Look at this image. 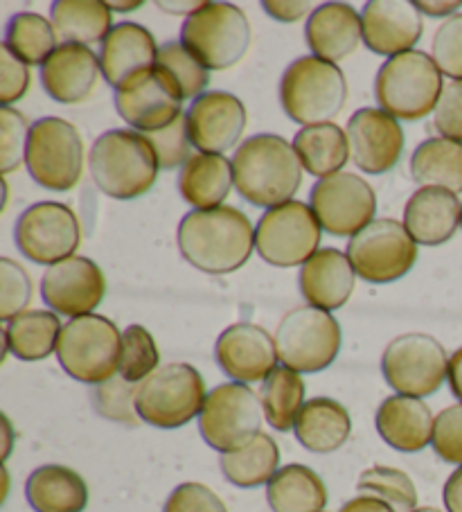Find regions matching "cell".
Here are the masks:
<instances>
[{
    "label": "cell",
    "instance_id": "cell-1",
    "mask_svg": "<svg viewBox=\"0 0 462 512\" xmlns=\"http://www.w3.org/2000/svg\"><path fill=\"white\" fill-rule=\"evenodd\" d=\"M176 240L185 262L210 276L242 269L255 249L251 219L233 206L192 210L181 219Z\"/></svg>",
    "mask_w": 462,
    "mask_h": 512
},
{
    "label": "cell",
    "instance_id": "cell-2",
    "mask_svg": "<svg viewBox=\"0 0 462 512\" xmlns=\"http://www.w3.org/2000/svg\"><path fill=\"white\" fill-rule=\"evenodd\" d=\"M235 188L257 208H278L293 201L302 183V165L287 138L257 134L237 147L233 158Z\"/></svg>",
    "mask_w": 462,
    "mask_h": 512
},
{
    "label": "cell",
    "instance_id": "cell-3",
    "mask_svg": "<svg viewBox=\"0 0 462 512\" xmlns=\"http://www.w3.org/2000/svg\"><path fill=\"white\" fill-rule=\"evenodd\" d=\"M88 167L100 192L120 201L149 192L161 170L147 136L133 129H111L97 138L88 154Z\"/></svg>",
    "mask_w": 462,
    "mask_h": 512
},
{
    "label": "cell",
    "instance_id": "cell-4",
    "mask_svg": "<svg viewBox=\"0 0 462 512\" xmlns=\"http://www.w3.org/2000/svg\"><path fill=\"white\" fill-rule=\"evenodd\" d=\"M348 100V79L343 70L318 57H300L284 70L280 104L287 116L302 127L332 122Z\"/></svg>",
    "mask_w": 462,
    "mask_h": 512
},
{
    "label": "cell",
    "instance_id": "cell-5",
    "mask_svg": "<svg viewBox=\"0 0 462 512\" xmlns=\"http://www.w3.org/2000/svg\"><path fill=\"white\" fill-rule=\"evenodd\" d=\"M442 73L431 55L411 50L388 59L375 79L379 109L406 122L424 120L435 111L442 95Z\"/></svg>",
    "mask_w": 462,
    "mask_h": 512
},
{
    "label": "cell",
    "instance_id": "cell-6",
    "mask_svg": "<svg viewBox=\"0 0 462 512\" xmlns=\"http://www.w3.org/2000/svg\"><path fill=\"white\" fill-rule=\"evenodd\" d=\"M57 359L77 382L95 386L109 382L120 375L122 334L118 325L100 314L70 319L61 330Z\"/></svg>",
    "mask_w": 462,
    "mask_h": 512
},
{
    "label": "cell",
    "instance_id": "cell-7",
    "mask_svg": "<svg viewBox=\"0 0 462 512\" xmlns=\"http://www.w3.org/2000/svg\"><path fill=\"white\" fill-rule=\"evenodd\" d=\"M253 30L242 7L230 3H203L181 28V43L208 70L237 66L251 48Z\"/></svg>",
    "mask_w": 462,
    "mask_h": 512
},
{
    "label": "cell",
    "instance_id": "cell-8",
    "mask_svg": "<svg viewBox=\"0 0 462 512\" xmlns=\"http://www.w3.org/2000/svg\"><path fill=\"white\" fill-rule=\"evenodd\" d=\"M206 382L190 364H167L138 384L136 411L142 422L158 429H179L201 416Z\"/></svg>",
    "mask_w": 462,
    "mask_h": 512
},
{
    "label": "cell",
    "instance_id": "cell-9",
    "mask_svg": "<svg viewBox=\"0 0 462 512\" xmlns=\"http://www.w3.org/2000/svg\"><path fill=\"white\" fill-rule=\"evenodd\" d=\"M278 359L296 373H321L339 357L343 334L330 312L305 305L282 316L273 334Z\"/></svg>",
    "mask_w": 462,
    "mask_h": 512
},
{
    "label": "cell",
    "instance_id": "cell-10",
    "mask_svg": "<svg viewBox=\"0 0 462 512\" xmlns=\"http://www.w3.org/2000/svg\"><path fill=\"white\" fill-rule=\"evenodd\" d=\"M25 165L41 188L52 192L73 190L84 172V140L73 122L64 118L34 122Z\"/></svg>",
    "mask_w": 462,
    "mask_h": 512
},
{
    "label": "cell",
    "instance_id": "cell-11",
    "mask_svg": "<svg viewBox=\"0 0 462 512\" xmlns=\"http://www.w3.org/2000/svg\"><path fill=\"white\" fill-rule=\"evenodd\" d=\"M321 237L323 226L312 206L293 199L262 215L255 226V251L273 267H302L321 251Z\"/></svg>",
    "mask_w": 462,
    "mask_h": 512
},
{
    "label": "cell",
    "instance_id": "cell-12",
    "mask_svg": "<svg viewBox=\"0 0 462 512\" xmlns=\"http://www.w3.org/2000/svg\"><path fill=\"white\" fill-rule=\"evenodd\" d=\"M264 409L248 384L228 382L212 388L199 416V431L221 454L237 452L262 434Z\"/></svg>",
    "mask_w": 462,
    "mask_h": 512
},
{
    "label": "cell",
    "instance_id": "cell-13",
    "mask_svg": "<svg viewBox=\"0 0 462 512\" xmlns=\"http://www.w3.org/2000/svg\"><path fill=\"white\" fill-rule=\"evenodd\" d=\"M348 260L363 282L388 285L415 267L417 242L395 219H375L350 240Z\"/></svg>",
    "mask_w": 462,
    "mask_h": 512
},
{
    "label": "cell",
    "instance_id": "cell-14",
    "mask_svg": "<svg viewBox=\"0 0 462 512\" xmlns=\"http://www.w3.org/2000/svg\"><path fill=\"white\" fill-rule=\"evenodd\" d=\"M381 370L397 395L422 400L440 391L449 375V357L442 343L429 334H404L386 346Z\"/></svg>",
    "mask_w": 462,
    "mask_h": 512
},
{
    "label": "cell",
    "instance_id": "cell-15",
    "mask_svg": "<svg viewBox=\"0 0 462 512\" xmlns=\"http://www.w3.org/2000/svg\"><path fill=\"white\" fill-rule=\"evenodd\" d=\"M14 240L30 262L55 267V264L73 258L79 249L82 226H79L75 210L66 203L39 201L23 210L16 222Z\"/></svg>",
    "mask_w": 462,
    "mask_h": 512
},
{
    "label": "cell",
    "instance_id": "cell-16",
    "mask_svg": "<svg viewBox=\"0 0 462 512\" xmlns=\"http://www.w3.org/2000/svg\"><path fill=\"white\" fill-rule=\"evenodd\" d=\"M318 224L334 237H352L375 222L377 194L359 174L339 172L318 179L309 197Z\"/></svg>",
    "mask_w": 462,
    "mask_h": 512
},
{
    "label": "cell",
    "instance_id": "cell-17",
    "mask_svg": "<svg viewBox=\"0 0 462 512\" xmlns=\"http://www.w3.org/2000/svg\"><path fill=\"white\" fill-rule=\"evenodd\" d=\"M115 109L133 131L156 134L183 116V97L156 66L115 91Z\"/></svg>",
    "mask_w": 462,
    "mask_h": 512
},
{
    "label": "cell",
    "instance_id": "cell-18",
    "mask_svg": "<svg viewBox=\"0 0 462 512\" xmlns=\"http://www.w3.org/2000/svg\"><path fill=\"white\" fill-rule=\"evenodd\" d=\"M106 294V280L102 269L91 258L73 255L64 262L48 267L41 278V296L50 312L59 316L93 314Z\"/></svg>",
    "mask_w": 462,
    "mask_h": 512
},
{
    "label": "cell",
    "instance_id": "cell-19",
    "mask_svg": "<svg viewBox=\"0 0 462 512\" xmlns=\"http://www.w3.org/2000/svg\"><path fill=\"white\" fill-rule=\"evenodd\" d=\"M192 147L199 154L224 156L230 152L246 129V107L237 95L228 91L203 93L185 113Z\"/></svg>",
    "mask_w": 462,
    "mask_h": 512
},
{
    "label": "cell",
    "instance_id": "cell-20",
    "mask_svg": "<svg viewBox=\"0 0 462 512\" xmlns=\"http://www.w3.org/2000/svg\"><path fill=\"white\" fill-rule=\"evenodd\" d=\"M354 165L363 174H386L399 163L404 152V129L384 109H359L345 129Z\"/></svg>",
    "mask_w": 462,
    "mask_h": 512
},
{
    "label": "cell",
    "instance_id": "cell-21",
    "mask_svg": "<svg viewBox=\"0 0 462 512\" xmlns=\"http://www.w3.org/2000/svg\"><path fill=\"white\" fill-rule=\"evenodd\" d=\"M215 357L221 370L239 384L264 382L280 361L275 339L253 323H235L221 332Z\"/></svg>",
    "mask_w": 462,
    "mask_h": 512
},
{
    "label": "cell",
    "instance_id": "cell-22",
    "mask_svg": "<svg viewBox=\"0 0 462 512\" xmlns=\"http://www.w3.org/2000/svg\"><path fill=\"white\" fill-rule=\"evenodd\" d=\"M361 23L366 48L388 59L411 52L424 34L422 12L408 0H370Z\"/></svg>",
    "mask_w": 462,
    "mask_h": 512
},
{
    "label": "cell",
    "instance_id": "cell-23",
    "mask_svg": "<svg viewBox=\"0 0 462 512\" xmlns=\"http://www.w3.org/2000/svg\"><path fill=\"white\" fill-rule=\"evenodd\" d=\"M158 48L154 34L145 25L120 23L104 39L100 50L102 75L115 91L156 68Z\"/></svg>",
    "mask_w": 462,
    "mask_h": 512
},
{
    "label": "cell",
    "instance_id": "cell-24",
    "mask_svg": "<svg viewBox=\"0 0 462 512\" xmlns=\"http://www.w3.org/2000/svg\"><path fill=\"white\" fill-rule=\"evenodd\" d=\"M102 75L100 57L91 48L61 43L41 66V84L59 104H79L91 97Z\"/></svg>",
    "mask_w": 462,
    "mask_h": 512
},
{
    "label": "cell",
    "instance_id": "cell-25",
    "mask_svg": "<svg viewBox=\"0 0 462 512\" xmlns=\"http://www.w3.org/2000/svg\"><path fill=\"white\" fill-rule=\"evenodd\" d=\"M357 271L348 260V253L339 249H321L300 269V291L312 307L336 312L348 303Z\"/></svg>",
    "mask_w": 462,
    "mask_h": 512
},
{
    "label": "cell",
    "instance_id": "cell-26",
    "mask_svg": "<svg viewBox=\"0 0 462 512\" xmlns=\"http://www.w3.org/2000/svg\"><path fill=\"white\" fill-rule=\"evenodd\" d=\"M462 203L458 194L442 188H420L404 208V226L422 246H442L460 228Z\"/></svg>",
    "mask_w": 462,
    "mask_h": 512
},
{
    "label": "cell",
    "instance_id": "cell-27",
    "mask_svg": "<svg viewBox=\"0 0 462 512\" xmlns=\"http://www.w3.org/2000/svg\"><path fill=\"white\" fill-rule=\"evenodd\" d=\"M305 39L314 57L339 64L359 48L363 39L361 16L345 3H325L309 14Z\"/></svg>",
    "mask_w": 462,
    "mask_h": 512
},
{
    "label": "cell",
    "instance_id": "cell-28",
    "mask_svg": "<svg viewBox=\"0 0 462 512\" xmlns=\"http://www.w3.org/2000/svg\"><path fill=\"white\" fill-rule=\"evenodd\" d=\"M375 425L384 443L397 452L415 454L431 445L435 418L426 402L408 395H390L381 402Z\"/></svg>",
    "mask_w": 462,
    "mask_h": 512
},
{
    "label": "cell",
    "instance_id": "cell-29",
    "mask_svg": "<svg viewBox=\"0 0 462 512\" xmlns=\"http://www.w3.org/2000/svg\"><path fill=\"white\" fill-rule=\"evenodd\" d=\"M293 434L307 452L332 454L348 443L352 434L350 413L332 397H314L298 413Z\"/></svg>",
    "mask_w": 462,
    "mask_h": 512
},
{
    "label": "cell",
    "instance_id": "cell-30",
    "mask_svg": "<svg viewBox=\"0 0 462 512\" xmlns=\"http://www.w3.org/2000/svg\"><path fill=\"white\" fill-rule=\"evenodd\" d=\"M25 497L34 512H84L88 485L66 465H41L28 476Z\"/></svg>",
    "mask_w": 462,
    "mask_h": 512
},
{
    "label": "cell",
    "instance_id": "cell-31",
    "mask_svg": "<svg viewBox=\"0 0 462 512\" xmlns=\"http://www.w3.org/2000/svg\"><path fill=\"white\" fill-rule=\"evenodd\" d=\"M233 185V163L226 156L197 152L181 167V197L197 210H212L224 206Z\"/></svg>",
    "mask_w": 462,
    "mask_h": 512
},
{
    "label": "cell",
    "instance_id": "cell-32",
    "mask_svg": "<svg viewBox=\"0 0 462 512\" xmlns=\"http://www.w3.org/2000/svg\"><path fill=\"white\" fill-rule=\"evenodd\" d=\"M291 145L296 149L302 170L318 179L343 172V167L352 158L348 134L334 122L302 127Z\"/></svg>",
    "mask_w": 462,
    "mask_h": 512
},
{
    "label": "cell",
    "instance_id": "cell-33",
    "mask_svg": "<svg viewBox=\"0 0 462 512\" xmlns=\"http://www.w3.org/2000/svg\"><path fill=\"white\" fill-rule=\"evenodd\" d=\"M50 21L64 43L86 48L104 43L115 28L113 10L102 0H57L52 3Z\"/></svg>",
    "mask_w": 462,
    "mask_h": 512
},
{
    "label": "cell",
    "instance_id": "cell-34",
    "mask_svg": "<svg viewBox=\"0 0 462 512\" xmlns=\"http://www.w3.org/2000/svg\"><path fill=\"white\" fill-rule=\"evenodd\" d=\"M266 501L273 512H325V481L307 465H284L266 485Z\"/></svg>",
    "mask_w": 462,
    "mask_h": 512
},
{
    "label": "cell",
    "instance_id": "cell-35",
    "mask_svg": "<svg viewBox=\"0 0 462 512\" xmlns=\"http://www.w3.org/2000/svg\"><path fill=\"white\" fill-rule=\"evenodd\" d=\"M411 176L422 188L462 192V143L449 138H429L415 147Z\"/></svg>",
    "mask_w": 462,
    "mask_h": 512
},
{
    "label": "cell",
    "instance_id": "cell-36",
    "mask_svg": "<svg viewBox=\"0 0 462 512\" xmlns=\"http://www.w3.org/2000/svg\"><path fill=\"white\" fill-rule=\"evenodd\" d=\"M64 325L59 314L48 310L23 312L5 323L3 339L10 346L12 355L21 361H41L57 352V343Z\"/></svg>",
    "mask_w": 462,
    "mask_h": 512
},
{
    "label": "cell",
    "instance_id": "cell-37",
    "mask_svg": "<svg viewBox=\"0 0 462 512\" xmlns=\"http://www.w3.org/2000/svg\"><path fill=\"white\" fill-rule=\"evenodd\" d=\"M219 465L228 483L237 485V488H260V485H269L273 476L278 474L280 449L278 443L262 431L246 447L221 454Z\"/></svg>",
    "mask_w": 462,
    "mask_h": 512
},
{
    "label": "cell",
    "instance_id": "cell-38",
    "mask_svg": "<svg viewBox=\"0 0 462 512\" xmlns=\"http://www.w3.org/2000/svg\"><path fill=\"white\" fill-rule=\"evenodd\" d=\"M264 418L275 431H289L296 425L298 413L305 406V382L300 373L278 366L264 379L260 388Z\"/></svg>",
    "mask_w": 462,
    "mask_h": 512
},
{
    "label": "cell",
    "instance_id": "cell-39",
    "mask_svg": "<svg viewBox=\"0 0 462 512\" xmlns=\"http://www.w3.org/2000/svg\"><path fill=\"white\" fill-rule=\"evenodd\" d=\"M5 46L28 66H43L59 48V34L46 16L19 12L7 23Z\"/></svg>",
    "mask_w": 462,
    "mask_h": 512
},
{
    "label": "cell",
    "instance_id": "cell-40",
    "mask_svg": "<svg viewBox=\"0 0 462 512\" xmlns=\"http://www.w3.org/2000/svg\"><path fill=\"white\" fill-rule=\"evenodd\" d=\"M156 66L170 77L185 100H199L210 84V70L183 46L181 41H170L158 50Z\"/></svg>",
    "mask_w": 462,
    "mask_h": 512
},
{
    "label": "cell",
    "instance_id": "cell-41",
    "mask_svg": "<svg viewBox=\"0 0 462 512\" xmlns=\"http://www.w3.org/2000/svg\"><path fill=\"white\" fill-rule=\"evenodd\" d=\"M357 488L363 492H372L377 499L386 501L395 510L411 512L417 508L415 483L411 481V476L402 470H395V467H368L366 472H361Z\"/></svg>",
    "mask_w": 462,
    "mask_h": 512
},
{
    "label": "cell",
    "instance_id": "cell-42",
    "mask_svg": "<svg viewBox=\"0 0 462 512\" xmlns=\"http://www.w3.org/2000/svg\"><path fill=\"white\" fill-rule=\"evenodd\" d=\"M161 364L156 341L151 332L142 325H129L122 332V359L120 377L129 384H142L149 375H154Z\"/></svg>",
    "mask_w": 462,
    "mask_h": 512
},
{
    "label": "cell",
    "instance_id": "cell-43",
    "mask_svg": "<svg viewBox=\"0 0 462 512\" xmlns=\"http://www.w3.org/2000/svg\"><path fill=\"white\" fill-rule=\"evenodd\" d=\"M30 129V122L21 111L12 107H3L0 111V174L3 176L19 170L25 161Z\"/></svg>",
    "mask_w": 462,
    "mask_h": 512
},
{
    "label": "cell",
    "instance_id": "cell-44",
    "mask_svg": "<svg viewBox=\"0 0 462 512\" xmlns=\"http://www.w3.org/2000/svg\"><path fill=\"white\" fill-rule=\"evenodd\" d=\"M136 384H129L127 379L115 375L109 382H104L95 388V409L100 416L109 418L122 425H136Z\"/></svg>",
    "mask_w": 462,
    "mask_h": 512
},
{
    "label": "cell",
    "instance_id": "cell-45",
    "mask_svg": "<svg viewBox=\"0 0 462 512\" xmlns=\"http://www.w3.org/2000/svg\"><path fill=\"white\" fill-rule=\"evenodd\" d=\"M32 300V280L21 264L0 258V319L10 323Z\"/></svg>",
    "mask_w": 462,
    "mask_h": 512
},
{
    "label": "cell",
    "instance_id": "cell-46",
    "mask_svg": "<svg viewBox=\"0 0 462 512\" xmlns=\"http://www.w3.org/2000/svg\"><path fill=\"white\" fill-rule=\"evenodd\" d=\"M431 57L442 75L462 82V14L440 25L431 43Z\"/></svg>",
    "mask_w": 462,
    "mask_h": 512
},
{
    "label": "cell",
    "instance_id": "cell-47",
    "mask_svg": "<svg viewBox=\"0 0 462 512\" xmlns=\"http://www.w3.org/2000/svg\"><path fill=\"white\" fill-rule=\"evenodd\" d=\"M145 136L151 147H154L161 170H176V167L185 165L192 158V140L188 134V120H185V116H181L167 129Z\"/></svg>",
    "mask_w": 462,
    "mask_h": 512
},
{
    "label": "cell",
    "instance_id": "cell-48",
    "mask_svg": "<svg viewBox=\"0 0 462 512\" xmlns=\"http://www.w3.org/2000/svg\"><path fill=\"white\" fill-rule=\"evenodd\" d=\"M431 445L444 463L462 465V404L447 406L435 416Z\"/></svg>",
    "mask_w": 462,
    "mask_h": 512
},
{
    "label": "cell",
    "instance_id": "cell-49",
    "mask_svg": "<svg viewBox=\"0 0 462 512\" xmlns=\"http://www.w3.org/2000/svg\"><path fill=\"white\" fill-rule=\"evenodd\" d=\"M163 512H228V508L219 494L210 490L208 485L190 481L174 488L165 501Z\"/></svg>",
    "mask_w": 462,
    "mask_h": 512
},
{
    "label": "cell",
    "instance_id": "cell-50",
    "mask_svg": "<svg viewBox=\"0 0 462 512\" xmlns=\"http://www.w3.org/2000/svg\"><path fill=\"white\" fill-rule=\"evenodd\" d=\"M433 127L440 138L462 143V82L458 79L444 84L438 107L433 111Z\"/></svg>",
    "mask_w": 462,
    "mask_h": 512
},
{
    "label": "cell",
    "instance_id": "cell-51",
    "mask_svg": "<svg viewBox=\"0 0 462 512\" xmlns=\"http://www.w3.org/2000/svg\"><path fill=\"white\" fill-rule=\"evenodd\" d=\"M30 88V66L19 59L14 52L0 46V102L3 107H12Z\"/></svg>",
    "mask_w": 462,
    "mask_h": 512
},
{
    "label": "cell",
    "instance_id": "cell-52",
    "mask_svg": "<svg viewBox=\"0 0 462 512\" xmlns=\"http://www.w3.org/2000/svg\"><path fill=\"white\" fill-rule=\"evenodd\" d=\"M262 7L271 19L280 21V23H296L300 19H305L307 12L312 14V5L307 0H264Z\"/></svg>",
    "mask_w": 462,
    "mask_h": 512
},
{
    "label": "cell",
    "instance_id": "cell-53",
    "mask_svg": "<svg viewBox=\"0 0 462 512\" xmlns=\"http://www.w3.org/2000/svg\"><path fill=\"white\" fill-rule=\"evenodd\" d=\"M442 499L447 512H462V465L444 483Z\"/></svg>",
    "mask_w": 462,
    "mask_h": 512
},
{
    "label": "cell",
    "instance_id": "cell-54",
    "mask_svg": "<svg viewBox=\"0 0 462 512\" xmlns=\"http://www.w3.org/2000/svg\"><path fill=\"white\" fill-rule=\"evenodd\" d=\"M341 512H397V510L377 497H357L345 503Z\"/></svg>",
    "mask_w": 462,
    "mask_h": 512
},
{
    "label": "cell",
    "instance_id": "cell-55",
    "mask_svg": "<svg viewBox=\"0 0 462 512\" xmlns=\"http://www.w3.org/2000/svg\"><path fill=\"white\" fill-rule=\"evenodd\" d=\"M449 388L451 393L458 397V402L462 404V348H458L453 352L451 359H449Z\"/></svg>",
    "mask_w": 462,
    "mask_h": 512
},
{
    "label": "cell",
    "instance_id": "cell-56",
    "mask_svg": "<svg viewBox=\"0 0 462 512\" xmlns=\"http://www.w3.org/2000/svg\"><path fill=\"white\" fill-rule=\"evenodd\" d=\"M415 5H417V10H420L422 14L449 16V19H451L453 12H458L460 7H462V3H415ZM453 16H456V14H453Z\"/></svg>",
    "mask_w": 462,
    "mask_h": 512
},
{
    "label": "cell",
    "instance_id": "cell-57",
    "mask_svg": "<svg viewBox=\"0 0 462 512\" xmlns=\"http://www.w3.org/2000/svg\"><path fill=\"white\" fill-rule=\"evenodd\" d=\"M158 7H161V10H165V12H170V10H174V14H194L197 10H201L203 7V3H158Z\"/></svg>",
    "mask_w": 462,
    "mask_h": 512
},
{
    "label": "cell",
    "instance_id": "cell-58",
    "mask_svg": "<svg viewBox=\"0 0 462 512\" xmlns=\"http://www.w3.org/2000/svg\"><path fill=\"white\" fill-rule=\"evenodd\" d=\"M3 431H5V447H3V461H7V456L12 452V445H14V429H12V422L7 416H3Z\"/></svg>",
    "mask_w": 462,
    "mask_h": 512
},
{
    "label": "cell",
    "instance_id": "cell-59",
    "mask_svg": "<svg viewBox=\"0 0 462 512\" xmlns=\"http://www.w3.org/2000/svg\"><path fill=\"white\" fill-rule=\"evenodd\" d=\"M142 5H145V3H142V0H131V3H109V7H111L113 12H122V14L136 12V10H140Z\"/></svg>",
    "mask_w": 462,
    "mask_h": 512
},
{
    "label": "cell",
    "instance_id": "cell-60",
    "mask_svg": "<svg viewBox=\"0 0 462 512\" xmlns=\"http://www.w3.org/2000/svg\"><path fill=\"white\" fill-rule=\"evenodd\" d=\"M411 512H442V510H438V508H415Z\"/></svg>",
    "mask_w": 462,
    "mask_h": 512
},
{
    "label": "cell",
    "instance_id": "cell-61",
    "mask_svg": "<svg viewBox=\"0 0 462 512\" xmlns=\"http://www.w3.org/2000/svg\"><path fill=\"white\" fill-rule=\"evenodd\" d=\"M460 228H462V219H460Z\"/></svg>",
    "mask_w": 462,
    "mask_h": 512
}]
</instances>
